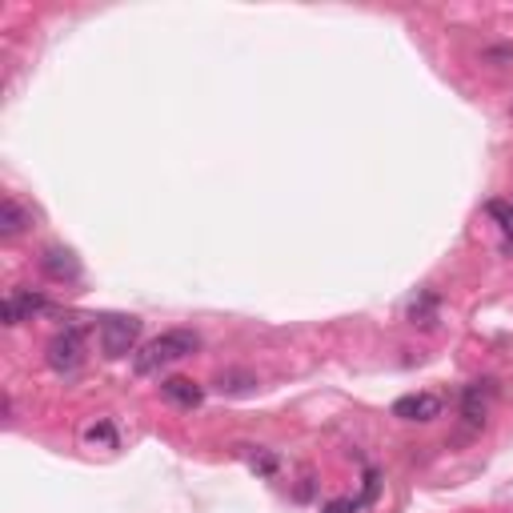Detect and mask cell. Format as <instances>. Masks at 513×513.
I'll use <instances>...</instances> for the list:
<instances>
[{"instance_id": "6da1fadb", "label": "cell", "mask_w": 513, "mask_h": 513, "mask_svg": "<svg viewBox=\"0 0 513 513\" xmlns=\"http://www.w3.org/2000/svg\"><path fill=\"white\" fill-rule=\"evenodd\" d=\"M197 349H200V337L192 333V329H165V333L152 337V341L136 353L133 369L141 377L144 373H157L160 365H173V361H181V357H192Z\"/></svg>"}, {"instance_id": "5b68a950", "label": "cell", "mask_w": 513, "mask_h": 513, "mask_svg": "<svg viewBox=\"0 0 513 513\" xmlns=\"http://www.w3.org/2000/svg\"><path fill=\"white\" fill-rule=\"evenodd\" d=\"M40 269H45L53 281H77L80 277L77 253H72V248H61V245H53V248L40 253Z\"/></svg>"}, {"instance_id": "7a4b0ae2", "label": "cell", "mask_w": 513, "mask_h": 513, "mask_svg": "<svg viewBox=\"0 0 513 513\" xmlns=\"http://www.w3.org/2000/svg\"><path fill=\"white\" fill-rule=\"evenodd\" d=\"M136 337H141V321H136V317L117 313V317L101 321V349H104V357H125V353H133Z\"/></svg>"}, {"instance_id": "9c48e42d", "label": "cell", "mask_w": 513, "mask_h": 513, "mask_svg": "<svg viewBox=\"0 0 513 513\" xmlns=\"http://www.w3.org/2000/svg\"><path fill=\"white\" fill-rule=\"evenodd\" d=\"M461 413H465V421H473V425L485 421V397H481V381L465 389V397H461Z\"/></svg>"}, {"instance_id": "8992f818", "label": "cell", "mask_w": 513, "mask_h": 513, "mask_svg": "<svg viewBox=\"0 0 513 513\" xmlns=\"http://www.w3.org/2000/svg\"><path fill=\"white\" fill-rule=\"evenodd\" d=\"M160 393L181 409H197L200 401H205V389H200L197 381H189V377H168V381H160Z\"/></svg>"}, {"instance_id": "277c9868", "label": "cell", "mask_w": 513, "mask_h": 513, "mask_svg": "<svg viewBox=\"0 0 513 513\" xmlns=\"http://www.w3.org/2000/svg\"><path fill=\"white\" fill-rule=\"evenodd\" d=\"M393 417H401V421H433V417H441V401L433 393H405V397L393 401Z\"/></svg>"}, {"instance_id": "ba28073f", "label": "cell", "mask_w": 513, "mask_h": 513, "mask_svg": "<svg viewBox=\"0 0 513 513\" xmlns=\"http://www.w3.org/2000/svg\"><path fill=\"white\" fill-rule=\"evenodd\" d=\"M256 385L253 373H245V369H229V373L216 377V393H248Z\"/></svg>"}, {"instance_id": "8fae6325", "label": "cell", "mask_w": 513, "mask_h": 513, "mask_svg": "<svg viewBox=\"0 0 513 513\" xmlns=\"http://www.w3.org/2000/svg\"><path fill=\"white\" fill-rule=\"evenodd\" d=\"M353 509H357V501H349V497H333L321 513H353Z\"/></svg>"}, {"instance_id": "30bf717a", "label": "cell", "mask_w": 513, "mask_h": 513, "mask_svg": "<svg viewBox=\"0 0 513 513\" xmlns=\"http://www.w3.org/2000/svg\"><path fill=\"white\" fill-rule=\"evenodd\" d=\"M433 309H437V297L421 293V301L409 305V321H413V325H433Z\"/></svg>"}, {"instance_id": "52a82bcc", "label": "cell", "mask_w": 513, "mask_h": 513, "mask_svg": "<svg viewBox=\"0 0 513 513\" xmlns=\"http://www.w3.org/2000/svg\"><path fill=\"white\" fill-rule=\"evenodd\" d=\"M32 224V213L20 205L16 197H4L0 200V237H16V232H24Z\"/></svg>"}, {"instance_id": "3957f363", "label": "cell", "mask_w": 513, "mask_h": 513, "mask_svg": "<svg viewBox=\"0 0 513 513\" xmlns=\"http://www.w3.org/2000/svg\"><path fill=\"white\" fill-rule=\"evenodd\" d=\"M48 365L56 369V373H72V369L80 365V357H85V333L80 329H64V333H56L53 341H48Z\"/></svg>"}, {"instance_id": "7c38bea8", "label": "cell", "mask_w": 513, "mask_h": 513, "mask_svg": "<svg viewBox=\"0 0 513 513\" xmlns=\"http://www.w3.org/2000/svg\"><path fill=\"white\" fill-rule=\"evenodd\" d=\"M85 437H88V441H104V445H112V429H109V425H93V429H88Z\"/></svg>"}]
</instances>
